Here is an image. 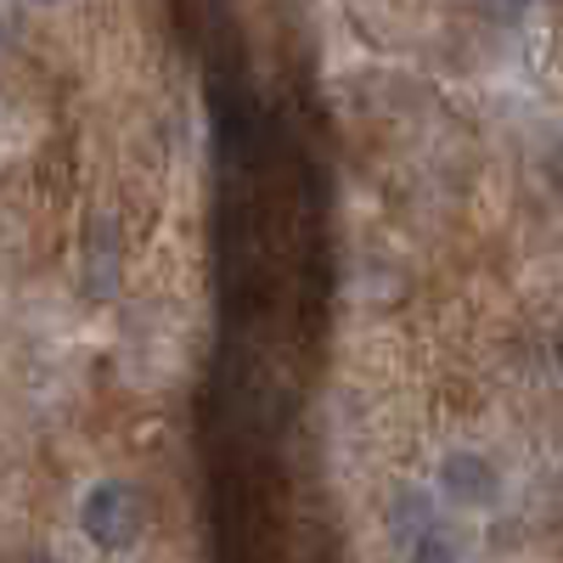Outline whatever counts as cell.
<instances>
[{
    "label": "cell",
    "instance_id": "6da1fadb",
    "mask_svg": "<svg viewBox=\"0 0 563 563\" xmlns=\"http://www.w3.org/2000/svg\"><path fill=\"white\" fill-rule=\"evenodd\" d=\"M79 525L102 552H124L147 525V496L130 479H97L79 501Z\"/></svg>",
    "mask_w": 563,
    "mask_h": 563
},
{
    "label": "cell",
    "instance_id": "7a4b0ae2",
    "mask_svg": "<svg viewBox=\"0 0 563 563\" xmlns=\"http://www.w3.org/2000/svg\"><path fill=\"white\" fill-rule=\"evenodd\" d=\"M440 496L456 501V507H496V496H501L496 462L479 456V451H451L440 462Z\"/></svg>",
    "mask_w": 563,
    "mask_h": 563
},
{
    "label": "cell",
    "instance_id": "3957f363",
    "mask_svg": "<svg viewBox=\"0 0 563 563\" xmlns=\"http://www.w3.org/2000/svg\"><path fill=\"white\" fill-rule=\"evenodd\" d=\"M547 175L558 180V192H563V147H552V158H547Z\"/></svg>",
    "mask_w": 563,
    "mask_h": 563
},
{
    "label": "cell",
    "instance_id": "277c9868",
    "mask_svg": "<svg viewBox=\"0 0 563 563\" xmlns=\"http://www.w3.org/2000/svg\"><path fill=\"white\" fill-rule=\"evenodd\" d=\"M552 361H558V372H563V327L552 333Z\"/></svg>",
    "mask_w": 563,
    "mask_h": 563
},
{
    "label": "cell",
    "instance_id": "5b68a950",
    "mask_svg": "<svg viewBox=\"0 0 563 563\" xmlns=\"http://www.w3.org/2000/svg\"><path fill=\"white\" fill-rule=\"evenodd\" d=\"M40 7H57V0H40Z\"/></svg>",
    "mask_w": 563,
    "mask_h": 563
}]
</instances>
